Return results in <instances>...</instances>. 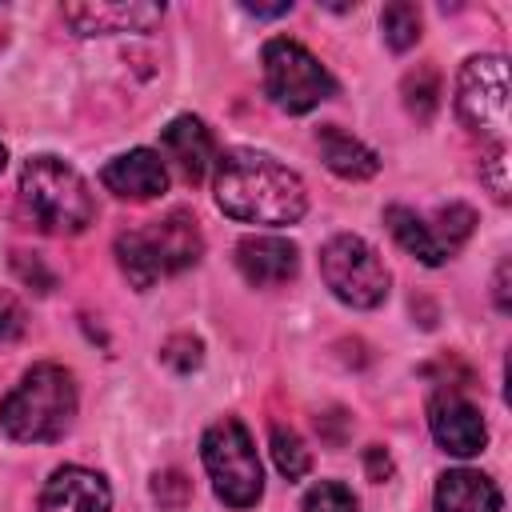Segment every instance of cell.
Wrapping results in <instances>:
<instances>
[{
	"mask_svg": "<svg viewBox=\"0 0 512 512\" xmlns=\"http://www.w3.org/2000/svg\"><path fill=\"white\" fill-rule=\"evenodd\" d=\"M384 224H388V232L396 236V244H400L408 256H416L420 264L436 268V264H444V260H448V256L440 252V244H436V236H432L428 220H424V216H416L412 208H404V204H388V208H384Z\"/></svg>",
	"mask_w": 512,
	"mask_h": 512,
	"instance_id": "obj_17",
	"label": "cell"
},
{
	"mask_svg": "<svg viewBox=\"0 0 512 512\" xmlns=\"http://www.w3.org/2000/svg\"><path fill=\"white\" fill-rule=\"evenodd\" d=\"M456 112L492 144H504L508 136V64L504 56H468L456 80Z\"/></svg>",
	"mask_w": 512,
	"mask_h": 512,
	"instance_id": "obj_8",
	"label": "cell"
},
{
	"mask_svg": "<svg viewBox=\"0 0 512 512\" xmlns=\"http://www.w3.org/2000/svg\"><path fill=\"white\" fill-rule=\"evenodd\" d=\"M268 444H272V460H276L280 476H288V480L308 476V468H312V452H308V444L300 440V432H296V428L276 424Z\"/></svg>",
	"mask_w": 512,
	"mask_h": 512,
	"instance_id": "obj_20",
	"label": "cell"
},
{
	"mask_svg": "<svg viewBox=\"0 0 512 512\" xmlns=\"http://www.w3.org/2000/svg\"><path fill=\"white\" fill-rule=\"evenodd\" d=\"M432 512H500V488L476 468H452L436 480Z\"/></svg>",
	"mask_w": 512,
	"mask_h": 512,
	"instance_id": "obj_15",
	"label": "cell"
},
{
	"mask_svg": "<svg viewBox=\"0 0 512 512\" xmlns=\"http://www.w3.org/2000/svg\"><path fill=\"white\" fill-rule=\"evenodd\" d=\"M236 268L252 288H276L288 284L300 272V248L284 236H244L236 244Z\"/></svg>",
	"mask_w": 512,
	"mask_h": 512,
	"instance_id": "obj_12",
	"label": "cell"
},
{
	"mask_svg": "<svg viewBox=\"0 0 512 512\" xmlns=\"http://www.w3.org/2000/svg\"><path fill=\"white\" fill-rule=\"evenodd\" d=\"M300 508H304V512H360L352 488L340 484V480H320V484H312V488L304 492V504H300Z\"/></svg>",
	"mask_w": 512,
	"mask_h": 512,
	"instance_id": "obj_21",
	"label": "cell"
},
{
	"mask_svg": "<svg viewBox=\"0 0 512 512\" xmlns=\"http://www.w3.org/2000/svg\"><path fill=\"white\" fill-rule=\"evenodd\" d=\"M492 296H496V308H500V312H508V308H512V300H508V260H500V268H496Z\"/></svg>",
	"mask_w": 512,
	"mask_h": 512,
	"instance_id": "obj_28",
	"label": "cell"
},
{
	"mask_svg": "<svg viewBox=\"0 0 512 512\" xmlns=\"http://www.w3.org/2000/svg\"><path fill=\"white\" fill-rule=\"evenodd\" d=\"M264 92L280 112H312L316 104H324L328 96H336V80L332 72L296 40L276 36L264 44Z\"/></svg>",
	"mask_w": 512,
	"mask_h": 512,
	"instance_id": "obj_6",
	"label": "cell"
},
{
	"mask_svg": "<svg viewBox=\"0 0 512 512\" xmlns=\"http://www.w3.org/2000/svg\"><path fill=\"white\" fill-rule=\"evenodd\" d=\"M428 428H432L436 444L452 456H476L488 444V424H484L480 408L456 392H440L428 404Z\"/></svg>",
	"mask_w": 512,
	"mask_h": 512,
	"instance_id": "obj_10",
	"label": "cell"
},
{
	"mask_svg": "<svg viewBox=\"0 0 512 512\" xmlns=\"http://www.w3.org/2000/svg\"><path fill=\"white\" fill-rule=\"evenodd\" d=\"M100 184L120 200H156L168 188V164L152 148H132L100 168Z\"/></svg>",
	"mask_w": 512,
	"mask_h": 512,
	"instance_id": "obj_11",
	"label": "cell"
},
{
	"mask_svg": "<svg viewBox=\"0 0 512 512\" xmlns=\"http://www.w3.org/2000/svg\"><path fill=\"white\" fill-rule=\"evenodd\" d=\"M20 204L40 232L76 236L92 224L96 200L88 180L60 156H28L20 168Z\"/></svg>",
	"mask_w": 512,
	"mask_h": 512,
	"instance_id": "obj_3",
	"label": "cell"
},
{
	"mask_svg": "<svg viewBox=\"0 0 512 512\" xmlns=\"http://www.w3.org/2000/svg\"><path fill=\"white\" fill-rule=\"evenodd\" d=\"M200 460L208 468L212 492L228 508H252L264 496V468H260L256 444L236 416L208 424V432L200 440Z\"/></svg>",
	"mask_w": 512,
	"mask_h": 512,
	"instance_id": "obj_5",
	"label": "cell"
},
{
	"mask_svg": "<svg viewBox=\"0 0 512 512\" xmlns=\"http://www.w3.org/2000/svg\"><path fill=\"white\" fill-rule=\"evenodd\" d=\"M152 496H156L160 504H168V508H180L184 496H188V480H184L180 472H156V476H152Z\"/></svg>",
	"mask_w": 512,
	"mask_h": 512,
	"instance_id": "obj_25",
	"label": "cell"
},
{
	"mask_svg": "<svg viewBox=\"0 0 512 512\" xmlns=\"http://www.w3.org/2000/svg\"><path fill=\"white\" fill-rule=\"evenodd\" d=\"M472 224H476V212H472L468 204H444V208H436V216L428 220V228H432V236H436V244H440L444 256H452V252L472 236Z\"/></svg>",
	"mask_w": 512,
	"mask_h": 512,
	"instance_id": "obj_19",
	"label": "cell"
},
{
	"mask_svg": "<svg viewBox=\"0 0 512 512\" xmlns=\"http://www.w3.org/2000/svg\"><path fill=\"white\" fill-rule=\"evenodd\" d=\"M76 380L64 364H32L0 400V432L16 444L60 440L76 420Z\"/></svg>",
	"mask_w": 512,
	"mask_h": 512,
	"instance_id": "obj_2",
	"label": "cell"
},
{
	"mask_svg": "<svg viewBox=\"0 0 512 512\" xmlns=\"http://www.w3.org/2000/svg\"><path fill=\"white\" fill-rule=\"evenodd\" d=\"M0 44H4V28H0Z\"/></svg>",
	"mask_w": 512,
	"mask_h": 512,
	"instance_id": "obj_31",
	"label": "cell"
},
{
	"mask_svg": "<svg viewBox=\"0 0 512 512\" xmlns=\"http://www.w3.org/2000/svg\"><path fill=\"white\" fill-rule=\"evenodd\" d=\"M160 360H164L168 368H176V372H192V368H200V360H204V344H200L196 336L180 332V336H172V340L160 348Z\"/></svg>",
	"mask_w": 512,
	"mask_h": 512,
	"instance_id": "obj_23",
	"label": "cell"
},
{
	"mask_svg": "<svg viewBox=\"0 0 512 512\" xmlns=\"http://www.w3.org/2000/svg\"><path fill=\"white\" fill-rule=\"evenodd\" d=\"M364 468H368V480H376V484H380V480H388V476H392V456H388L380 444H372V448L364 452Z\"/></svg>",
	"mask_w": 512,
	"mask_h": 512,
	"instance_id": "obj_27",
	"label": "cell"
},
{
	"mask_svg": "<svg viewBox=\"0 0 512 512\" xmlns=\"http://www.w3.org/2000/svg\"><path fill=\"white\" fill-rule=\"evenodd\" d=\"M60 16L72 24L76 36H120V32H148L160 24L164 4L144 0H88V4H64Z\"/></svg>",
	"mask_w": 512,
	"mask_h": 512,
	"instance_id": "obj_9",
	"label": "cell"
},
{
	"mask_svg": "<svg viewBox=\"0 0 512 512\" xmlns=\"http://www.w3.org/2000/svg\"><path fill=\"white\" fill-rule=\"evenodd\" d=\"M252 16H284V12H292V0H284V4H244Z\"/></svg>",
	"mask_w": 512,
	"mask_h": 512,
	"instance_id": "obj_29",
	"label": "cell"
},
{
	"mask_svg": "<svg viewBox=\"0 0 512 512\" xmlns=\"http://www.w3.org/2000/svg\"><path fill=\"white\" fill-rule=\"evenodd\" d=\"M24 324H28V316H24L20 300L8 296V292H0V340H16L24 332Z\"/></svg>",
	"mask_w": 512,
	"mask_h": 512,
	"instance_id": "obj_26",
	"label": "cell"
},
{
	"mask_svg": "<svg viewBox=\"0 0 512 512\" xmlns=\"http://www.w3.org/2000/svg\"><path fill=\"white\" fill-rule=\"evenodd\" d=\"M316 148H320V160L328 172H336L340 180H368L380 172V156L376 148H368L360 136L344 132L340 124H324L316 132Z\"/></svg>",
	"mask_w": 512,
	"mask_h": 512,
	"instance_id": "obj_16",
	"label": "cell"
},
{
	"mask_svg": "<svg viewBox=\"0 0 512 512\" xmlns=\"http://www.w3.org/2000/svg\"><path fill=\"white\" fill-rule=\"evenodd\" d=\"M320 276L332 288V296L340 304H348V308L384 304L388 300V284H392L380 252L364 236H352V232H340L320 248Z\"/></svg>",
	"mask_w": 512,
	"mask_h": 512,
	"instance_id": "obj_7",
	"label": "cell"
},
{
	"mask_svg": "<svg viewBox=\"0 0 512 512\" xmlns=\"http://www.w3.org/2000/svg\"><path fill=\"white\" fill-rule=\"evenodd\" d=\"M216 204L224 208V216L244 220V224H296L308 212V188L304 180L272 160L268 152L256 148H228L224 156H216Z\"/></svg>",
	"mask_w": 512,
	"mask_h": 512,
	"instance_id": "obj_1",
	"label": "cell"
},
{
	"mask_svg": "<svg viewBox=\"0 0 512 512\" xmlns=\"http://www.w3.org/2000/svg\"><path fill=\"white\" fill-rule=\"evenodd\" d=\"M40 512H112V488L100 472L64 464L40 492Z\"/></svg>",
	"mask_w": 512,
	"mask_h": 512,
	"instance_id": "obj_13",
	"label": "cell"
},
{
	"mask_svg": "<svg viewBox=\"0 0 512 512\" xmlns=\"http://www.w3.org/2000/svg\"><path fill=\"white\" fill-rule=\"evenodd\" d=\"M436 96H440V80H436L432 68H416V72H408V80H404V104H408L412 116L428 120V116L436 112Z\"/></svg>",
	"mask_w": 512,
	"mask_h": 512,
	"instance_id": "obj_22",
	"label": "cell"
},
{
	"mask_svg": "<svg viewBox=\"0 0 512 512\" xmlns=\"http://www.w3.org/2000/svg\"><path fill=\"white\" fill-rule=\"evenodd\" d=\"M480 176H484L488 192L504 204V200H508V148H504V144H492V152H488L484 164H480Z\"/></svg>",
	"mask_w": 512,
	"mask_h": 512,
	"instance_id": "obj_24",
	"label": "cell"
},
{
	"mask_svg": "<svg viewBox=\"0 0 512 512\" xmlns=\"http://www.w3.org/2000/svg\"><path fill=\"white\" fill-rule=\"evenodd\" d=\"M160 156H168L184 180L200 184L212 168H216V136L204 120L196 116H176L164 132H160Z\"/></svg>",
	"mask_w": 512,
	"mask_h": 512,
	"instance_id": "obj_14",
	"label": "cell"
},
{
	"mask_svg": "<svg viewBox=\"0 0 512 512\" xmlns=\"http://www.w3.org/2000/svg\"><path fill=\"white\" fill-rule=\"evenodd\" d=\"M380 32H384V40H388L392 52H408V48L420 40V8L408 4V0L384 4V12H380Z\"/></svg>",
	"mask_w": 512,
	"mask_h": 512,
	"instance_id": "obj_18",
	"label": "cell"
},
{
	"mask_svg": "<svg viewBox=\"0 0 512 512\" xmlns=\"http://www.w3.org/2000/svg\"><path fill=\"white\" fill-rule=\"evenodd\" d=\"M0 172H4V144H0Z\"/></svg>",
	"mask_w": 512,
	"mask_h": 512,
	"instance_id": "obj_30",
	"label": "cell"
},
{
	"mask_svg": "<svg viewBox=\"0 0 512 512\" xmlns=\"http://www.w3.org/2000/svg\"><path fill=\"white\" fill-rule=\"evenodd\" d=\"M200 252H204V236L196 228V216L184 208H172L168 216L116 236V260L140 292L164 276L192 268L200 260Z\"/></svg>",
	"mask_w": 512,
	"mask_h": 512,
	"instance_id": "obj_4",
	"label": "cell"
}]
</instances>
